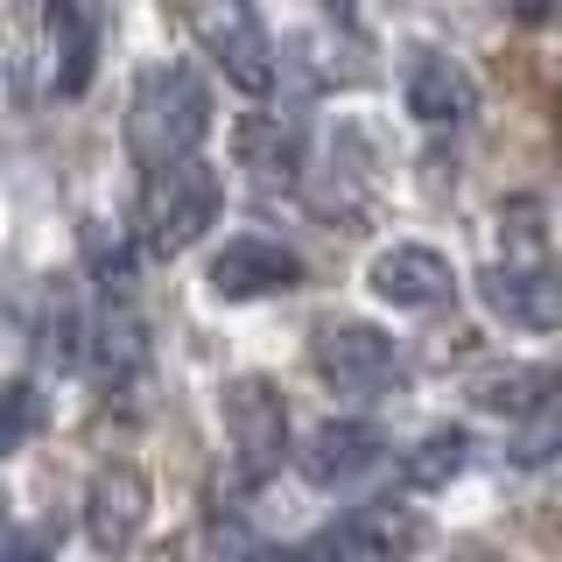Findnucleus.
Masks as SVG:
<instances>
[{
    "mask_svg": "<svg viewBox=\"0 0 562 562\" xmlns=\"http://www.w3.org/2000/svg\"><path fill=\"white\" fill-rule=\"evenodd\" d=\"M506 457H514V471H549V464H562V401H555V408H541V415H527V422H514V443H506Z\"/></svg>",
    "mask_w": 562,
    "mask_h": 562,
    "instance_id": "obj_18",
    "label": "nucleus"
},
{
    "mask_svg": "<svg viewBox=\"0 0 562 562\" xmlns=\"http://www.w3.org/2000/svg\"><path fill=\"white\" fill-rule=\"evenodd\" d=\"M225 211V183L211 162H176V169H155L140 176V198H134V239L148 254H183L198 246Z\"/></svg>",
    "mask_w": 562,
    "mask_h": 562,
    "instance_id": "obj_2",
    "label": "nucleus"
},
{
    "mask_svg": "<svg viewBox=\"0 0 562 562\" xmlns=\"http://www.w3.org/2000/svg\"><path fill=\"white\" fill-rule=\"evenodd\" d=\"M562 394V373L555 366H492V373H471L464 401L479 415H499V422H527L541 408H555Z\"/></svg>",
    "mask_w": 562,
    "mask_h": 562,
    "instance_id": "obj_14",
    "label": "nucleus"
},
{
    "mask_svg": "<svg viewBox=\"0 0 562 562\" xmlns=\"http://www.w3.org/2000/svg\"><path fill=\"white\" fill-rule=\"evenodd\" d=\"M380 464H386V429L366 422V415H330L303 443V479L316 492H345V485L373 479Z\"/></svg>",
    "mask_w": 562,
    "mask_h": 562,
    "instance_id": "obj_9",
    "label": "nucleus"
},
{
    "mask_svg": "<svg viewBox=\"0 0 562 562\" xmlns=\"http://www.w3.org/2000/svg\"><path fill=\"white\" fill-rule=\"evenodd\" d=\"M92 351H99L92 366H99V373L120 386V380H134V373H140V359H148V330H140L127 310H113V316H99Z\"/></svg>",
    "mask_w": 562,
    "mask_h": 562,
    "instance_id": "obj_17",
    "label": "nucleus"
},
{
    "mask_svg": "<svg viewBox=\"0 0 562 562\" xmlns=\"http://www.w3.org/2000/svg\"><path fill=\"white\" fill-rule=\"evenodd\" d=\"M211 134V85L198 64H148L134 78L127 99V155L140 162V176L176 169V162H198Z\"/></svg>",
    "mask_w": 562,
    "mask_h": 562,
    "instance_id": "obj_1",
    "label": "nucleus"
},
{
    "mask_svg": "<svg viewBox=\"0 0 562 562\" xmlns=\"http://www.w3.org/2000/svg\"><path fill=\"white\" fill-rule=\"evenodd\" d=\"M415 555V520L394 506H366L330 527H316L303 549H289V562H408Z\"/></svg>",
    "mask_w": 562,
    "mask_h": 562,
    "instance_id": "obj_7",
    "label": "nucleus"
},
{
    "mask_svg": "<svg viewBox=\"0 0 562 562\" xmlns=\"http://www.w3.org/2000/svg\"><path fill=\"white\" fill-rule=\"evenodd\" d=\"M324 8H330V22H345V29H351V14H359V0H324Z\"/></svg>",
    "mask_w": 562,
    "mask_h": 562,
    "instance_id": "obj_22",
    "label": "nucleus"
},
{
    "mask_svg": "<svg viewBox=\"0 0 562 562\" xmlns=\"http://www.w3.org/2000/svg\"><path fill=\"white\" fill-rule=\"evenodd\" d=\"M204 281H211V295H225V303H260V295H281V289L303 281V254L268 239V233H233L218 254H211Z\"/></svg>",
    "mask_w": 562,
    "mask_h": 562,
    "instance_id": "obj_6",
    "label": "nucleus"
},
{
    "mask_svg": "<svg viewBox=\"0 0 562 562\" xmlns=\"http://www.w3.org/2000/svg\"><path fill=\"white\" fill-rule=\"evenodd\" d=\"M464 464H471V436H464V429H429V436L408 450L401 479H408L415 492H436V485H450Z\"/></svg>",
    "mask_w": 562,
    "mask_h": 562,
    "instance_id": "obj_16",
    "label": "nucleus"
},
{
    "mask_svg": "<svg viewBox=\"0 0 562 562\" xmlns=\"http://www.w3.org/2000/svg\"><path fill=\"white\" fill-rule=\"evenodd\" d=\"M310 366L324 386H338V394L366 401V394H394L401 380H408V366H401V345L386 338L380 324H359V316H330V324L310 330Z\"/></svg>",
    "mask_w": 562,
    "mask_h": 562,
    "instance_id": "obj_4",
    "label": "nucleus"
},
{
    "mask_svg": "<svg viewBox=\"0 0 562 562\" xmlns=\"http://www.w3.org/2000/svg\"><path fill=\"white\" fill-rule=\"evenodd\" d=\"M85 260H92V274H99V281H127V246H105L99 225L85 233Z\"/></svg>",
    "mask_w": 562,
    "mask_h": 562,
    "instance_id": "obj_20",
    "label": "nucleus"
},
{
    "mask_svg": "<svg viewBox=\"0 0 562 562\" xmlns=\"http://www.w3.org/2000/svg\"><path fill=\"white\" fill-rule=\"evenodd\" d=\"M254 562H289V555H254Z\"/></svg>",
    "mask_w": 562,
    "mask_h": 562,
    "instance_id": "obj_23",
    "label": "nucleus"
},
{
    "mask_svg": "<svg viewBox=\"0 0 562 562\" xmlns=\"http://www.w3.org/2000/svg\"><path fill=\"white\" fill-rule=\"evenodd\" d=\"M225 443H233L246 479H274L281 457H289V401L268 373H239L225 380Z\"/></svg>",
    "mask_w": 562,
    "mask_h": 562,
    "instance_id": "obj_5",
    "label": "nucleus"
},
{
    "mask_svg": "<svg viewBox=\"0 0 562 562\" xmlns=\"http://www.w3.org/2000/svg\"><path fill=\"white\" fill-rule=\"evenodd\" d=\"M366 289L380 295L386 310H436V303H450L457 295V268L436 246H415V239H401V246H380L373 260H366Z\"/></svg>",
    "mask_w": 562,
    "mask_h": 562,
    "instance_id": "obj_10",
    "label": "nucleus"
},
{
    "mask_svg": "<svg viewBox=\"0 0 562 562\" xmlns=\"http://www.w3.org/2000/svg\"><path fill=\"white\" fill-rule=\"evenodd\" d=\"M49 43H57V99H85L105 43L99 0H49Z\"/></svg>",
    "mask_w": 562,
    "mask_h": 562,
    "instance_id": "obj_13",
    "label": "nucleus"
},
{
    "mask_svg": "<svg viewBox=\"0 0 562 562\" xmlns=\"http://www.w3.org/2000/svg\"><path fill=\"white\" fill-rule=\"evenodd\" d=\"M233 162L246 176H260V183L289 190L295 176H303V127H289V120H274V113H239L233 120Z\"/></svg>",
    "mask_w": 562,
    "mask_h": 562,
    "instance_id": "obj_15",
    "label": "nucleus"
},
{
    "mask_svg": "<svg viewBox=\"0 0 562 562\" xmlns=\"http://www.w3.org/2000/svg\"><path fill=\"white\" fill-rule=\"evenodd\" d=\"M401 99H408V113L422 127H464L471 113H479V85H471V70L443 57V49H422L408 64V78H401Z\"/></svg>",
    "mask_w": 562,
    "mask_h": 562,
    "instance_id": "obj_12",
    "label": "nucleus"
},
{
    "mask_svg": "<svg viewBox=\"0 0 562 562\" xmlns=\"http://www.w3.org/2000/svg\"><path fill=\"white\" fill-rule=\"evenodd\" d=\"M499 14H514V22H549L555 14V0H492Z\"/></svg>",
    "mask_w": 562,
    "mask_h": 562,
    "instance_id": "obj_21",
    "label": "nucleus"
},
{
    "mask_svg": "<svg viewBox=\"0 0 562 562\" xmlns=\"http://www.w3.org/2000/svg\"><path fill=\"white\" fill-rule=\"evenodd\" d=\"M35 422H43V394H35V380H8V386H0V457L22 450L35 436Z\"/></svg>",
    "mask_w": 562,
    "mask_h": 562,
    "instance_id": "obj_19",
    "label": "nucleus"
},
{
    "mask_svg": "<svg viewBox=\"0 0 562 562\" xmlns=\"http://www.w3.org/2000/svg\"><path fill=\"white\" fill-rule=\"evenodd\" d=\"M0 555H8V527H0Z\"/></svg>",
    "mask_w": 562,
    "mask_h": 562,
    "instance_id": "obj_24",
    "label": "nucleus"
},
{
    "mask_svg": "<svg viewBox=\"0 0 562 562\" xmlns=\"http://www.w3.org/2000/svg\"><path fill=\"white\" fill-rule=\"evenodd\" d=\"M479 295L499 324L514 330H555L562 324V274L549 260H506V268L479 274Z\"/></svg>",
    "mask_w": 562,
    "mask_h": 562,
    "instance_id": "obj_11",
    "label": "nucleus"
},
{
    "mask_svg": "<svg viewBox=\"0 0 562 562\" xmlns=\"http://www.w3.org/2000/svg\"><path fill=\"white\" fill-rule=\"evenodd\" d=\"M183 22H190V35H198L204 57L225 70L233 92L268 99L281 85V57H274L268 29H260L254 0H183Z\"/></svg>",
    "mask_w": 562,
    "mask_h": 562,
    "instance_id": "obj_3",
    "label": "nucleus"
},
{
    "mask_svg": "<svg viewBox=\"0 0 562 562\" xmlns=\"http://www.w3.org/2000/svg\"><path fill=\"white\" fill-rule=\"evenodd\" d=\"M148 471L140 464H99L92 485H85V541L99 555H127L148 527Z\"/></svg>",
    "mask_w": 562,
    "mask_h": 562,
    "instance_id": "obj_8",
    "label": "nucleus"
}]
</instances>
